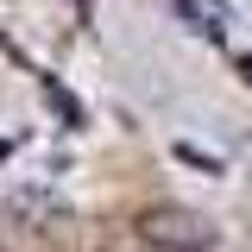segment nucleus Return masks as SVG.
Masks as SVG:
<instances>
[{"label": "nucleus", "mask_w": 252, "mask_h": 252, "mask_svg": "<svg viewBox=\"0 0 252 252\" xmlns=\"http://www.w3.org/2000/svg\"><path fill=\"white\" fill-rule=\"evenodd\" d=\"M145 240L164 246V252H202L208 246V227L189 208H158V215H145Z\"/></svg>", "instance_id": "f257e3e1"}]
</instances>
